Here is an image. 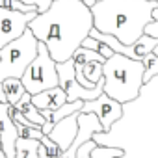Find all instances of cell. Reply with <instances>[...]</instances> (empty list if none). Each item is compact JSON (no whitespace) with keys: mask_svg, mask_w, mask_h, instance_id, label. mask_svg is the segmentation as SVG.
Wrapping results in <instances>:
<instances>
[{"mask_svg":"<svg viewBox=\"0 0 158 158\" xmlns=\"http://www.w3.org/2000/svg\"><path fill=\"white\" fill-rule=\"evenodd\" d=\"M37 41L45 43L56 63L73 58L93 30V13L82 0H52L47 11L28 24Z\"/></svg>","mask_w":158,"mask_h":158,"instance_id":"obj_1","label":"cell"},{"mask_svg":"<svg viewBox=\"0 0 158 158\" xmlns=\"http://www.w3.org/2000/svg\"><path fill=\"white\" fill-rule=\"evenodd\" d=\"M158 0H97L91 6L93 28L114 35L123 45H134L152 21Z\"/></svg>","mask_w":158,"mask_h":158,"instance_id":"obj_2","label":"cell"},{"mask_svg":"<svg viewBox=\"0 0 158 158\" xmlns=\"http://www.w3.org/2000/svg\"><path fill=\"white\" fill-rule=\"evenodd\" d=\"M143 74H145L143 61L130 60V58L115 52L102 65L104 93L110 99H114L121 104H127L139 97V91L145 84Z\"/></svg>","mask_w":158,"mask_h":158,"instance_id":"obj_3","label":"cell"},{"mask_svg":"<svg viewBox=\"0 0 158 158\" xmlns=\"http://www.w3.org/2000/svg\"><path fill=\"white\" fill-rule=\"evenodd\" d=\"M37 48L39 41L30 28L19 39L0 48V84L6 78H23L28 65L35 60Z\"/></svg>","mask_w":158,"mask_h":158,"instance_id":"obj_4","label":"cell"},{"mask_svg":"<svg viewBox=\"0 0 158 158\" xmlns=\"http://www.w3.org/2000/svg\"><path fill=\"white\" fill-rule=\"evenodd\" d=\"M23 84L26 88V93L30 95H37L41 91L52 89L60 86V78H58V63L52 60L48 48L45 47V43L39 41V48H37V56L35 60L28 65L26 73L23 74Z\"/></svg>","mask_w":158,"mask_h":158,"instance_id":"obj_5","label":"cell"},{"mask_svg":"<svg viewBox=\"0 0 158 158\" xmlns=\"http://www.w3.org/2000/svg\"><path fill=\"white\" fill-rule=\"evenodd\" d=\"M37 17V11L23 13V11H11L0 8V48H4L11 41L19 39L26 30L28 24Z\"/></svg>","mask_w":158,"mask_h":158,"instance_id":"obj_6","label":"cell"},{"mask_svg":"<svg viewBox=\"0 0 158 158\" xmlns=\"http://www.w3.org/2000/svg\"><path fill=\"white\" fill-rule=\"evenodd\" d=\"M80 114H95L99 117L101 125L104 127V134H106V132L112 130L114 123L123 117V104L110 99L106 93H102L95 101H84V106H82Z\"/></svg>","mask_w":158,"mask_h":158,"instance_id":"obj_7","label":"cell"},{"mask_svg":"<svg viewBox=\"0 0 158 158\" xmlns=\"http://www.w3.org/2000/svg\"><path fill=\"white\" fill-rule=\"evenodd\" d=\"M19 139L15 121L10 115V104L0 102V147L6 158H15V143Z\"/></svg>","mask_w":158,"mask_h":158,"instance_id":"obj_8","label":"cell"},{"mask_svg":"<svg viewBox=\"0 0 158 158\" xmlns=\"http://www.w3.org/2000/svg\"><path fill=\"white\" fill-rule=\"evenodd\" d=\"M78 114H73L69 117L60 119L54 125V128L50 130V134H48V138L54 143H58L61 151H67L73 145V141H74V138L78 134Z\"/></svg>","mask_w":158,"mask_h":158,"instance_id":"obj_9","label":"cell"},{"mask_svg":"<svg viewBox=\"0 0 158 158\" xmlns=\"http://www.w3.org/2000/svg\"><path fill=\"white\" fill-rule=\"evenodd\" d=\"M32 102L39 110H60L67 102V93L63 88H52L47 91H41L37 95H32Z\"/></svg>","mask_w":158,"mask_h":158,"instance_id":"obj_10","label":"cell"},{"mask_svg":"<svg viewBox=\"0 0 158 158\" xmlns=\"http://www.w3.org/2000/svg\"><path fill=\"white\" fill-rule=\"evenodd\" d=\"M102 65L101 61H89L86 65H74L76 67V80L80 86L93 89L97 84L102 82Z\"/></svg>","mask_w":158,"mask_h":158,"instance_id":"obj_11","label":"cell"},{"mask_svg":"<svg viewBox=\"0 0 158 158\" xmlns=\"http://www.w3.org/2000/svg\"><path fill=\"white\" fill-rule=\"evenodd\" d=\"M0 91L4 95V101L11 106H15L26 95V88H24L21 78H6V80L0 84Z\"/></svg>","mask_w":158,"mask_h":158,"instance_id":"obj_12","label":"cell"},{"mask_svg":"<svg viewBox=\"0 0 158 158\" xmlns=\"http://www.w3.org/2000/svg\"><path fill=\"white\" fill-rule=\"evenodd\" d=\"M15 108H17V110L26 117V119H30L34 125H39V127H43V125H45V117L41 115V110L32 102V95H30V93H26V95H24V97L15 104Z\"/></svg>","mask_w":158,"mask_h":158,"instance_id":"obj_13","label":"cell"},{"mask_svg":"<svg viewBox=\"0 0 158 158\" xmlns=\"http://www.w3.org/2000/svg\"><path fill=\"white\" fill-rule=\"evenodd\" d=\"M39 139H24L19 138L15 143V158H37L39 152Z\"/></svg>","mask_w":158,"mask_h":158,"instance_id":"obj_14","label":"cell"},{"mask_svg":"<svg viewBox=\"0 0 158 158\" xmlns=\"http://www.w3.org/2000/svg\"><path fill=\"white\" fill-rule=\"evenodd\" d=\"M73 61H74V65H86V63H89V61H101V63H104L106 58L101 56V54H97L95 50L78 47V48L74 50V54H73Z\"/></svg>","mask_w":158,"mask_h":158,"instance_id":"obj_15","label":"cell"},{"mask_svg":"<svg viewBox=\"0 0 158 158\" xmlns=\"http://www.w3.org/2000/svg\"><path fill=\"white\" fill-rule=\"evenodd\" d=\"M82 47L84 48H89V50H95L97 54H101V56H104L106 60L108 58H112L115 52L106 45V43H102L101 39H97V37H91V35H88L84 41H82Z\"/></svg>","mask_w":158,"mask_h":158,"instance_id":"obj_16","label":"cell"},{"mask_svg":"<svg viewBox=\"0 0 158 158\" xmlns=\"http://www.w3.org/2000/svg\"><path fill=\"white\" fill-rule=\"evenodd\" d=\"M58 78H60V88H65V84L69 80L76 78V67H74L73 58L67 60V61L58 63Z\"/></svg>","mask_w":158,"mask_h":158,"instance_id":"obj_17","label":"cell"},{"mask_svg":"<svg viewBox=\"0 0 158 158\" xmlns=\"http://www.w3.org/2000/svg\"><path fill=\"white\" fill-rule=\"evenodd\" d=\"M125 151L121 147H112V145H97L91 152V158H121Z\"/></svg>","mask_w":158,"mask_h":158,"instance_id":"obj_18","label":"cell"},{"mask_svg":"<svg viewBox=\"0 0 158 158\" xmlns=\"http://www.w3.org/2000/svg\"><path fill=\"white\" fill-rule=\"evenodd\" d=\"M143 67H145V74H143V82L147 84L149 80H152V78L158 74V56L154 54V52H151V54H147L143 60Z\"/></svg>","mask_w":158,"mask_h":158,"instance_id":"obj_19","label":"cell"},{"mask_svg":"<svg viewBox=\"0 0 158 158\" xmlns=\"http://www.w3.org/2000/svg\"><path fill=\"white\" fill-rule=\"evenodd\" d=\"M99 143H97L95 138L89 139V141H86V143H82L80 147H78V151H76V158H91V152H93V149Z\"/></svg>","mask_w":158,"mask_h":158,"instance_id":"obj_20","label":"cell"},{"mask_svg":"<svg viewBox=\"0 0 158 158\" xmlns=\"http://www.w3.org/2000/svg\"><path fill=\"white\" fill-rule=\"evenodd\" d=\"M41 143L47 147V152H48V156H50V158H58V156H60V152H61L60 145H58V143H54V141H52L48 136H43Z\"/></svg>","mask_w":158,"mask_h":158,"instance_id":"obj_21","label":"cell"},{"mask_svg":"<svg viewBox=\"0 0 158 158\" xmlns=\"http://www.w3.org/2000/svg\"><path fill=\"white\" fill-rule=\"evenodd\" d=\"M23 2H24V4H34V6H37L39 13H43V11H47V10L50 8L52 0H23Z\"/></svg>","mask_w":158,"mask_h":158,"instance_id":"obj_22","label":"cell"},{"mask_svg":"<svg viewBox=\"0 0 158 158\" xmlns=\"http://www.w3.org/2000/svg\"><path fill=\"white\" fill-rule=\"evenodd\" d=\"M145 34L151 35V37H158V21H151L145 26Z\"/></svg>","mask_w":158,"mask_h":158,"instance_id":"obj_23","label":"cell"},{"mask_svg":"<svg viewBox=\"0 0 158 158\" xmlns=\"http://www.w3.org/2000/svg\"><path fill=\"white\" fill-rule=\"evenodd\" d=\"M37 158H50V156H48V152H47V147H45L43 143L39 145V152H37Z\"/></svg>","mask_w":158,"mask_h":158,"instance_id":"obj_24","label":"cell"},{"mask_svg":"<svg viewBox=\"0 0 158 158\" xmlns=\"http://www.w3.org/2000/svg\"><path fill=\"white\" fill-rule=\"evenodd\" d=\"M0 102H6V101H4V95H2V91H0ZM6 104H8V102H6Z\"/></svg>","mask_w":158,"mask_h":158,"instance_id":"obj_25","label":"cell"},{"mask_svg":"<svg viewBox=\"0 0 158 158\" xmlns=\"http://www.w3.org/2000/svg\"><path fill=\"white\" fill-rule=\"evenodd\" d=\"M0 158H6V154H4V151H2V147H0Z\"/></svg>","mask_w":158,"mask_h":158,"instance_id":"obj_26","label":"cell"},{"mask_svg":"<svg viewBox=\"0 0 158 158\" xmlns=\"http://www.w3.org/2000/svg\"><path fill=\"white\" fill-rule=\"evenodd\" d=\"M152 52H154V54H156V56H158V47H156V48H154V50H152Z\"/></svg>","mask_w":158,"mask_h":158,"instance_id":"obj_27","label":"cell"},{"mask_svg":"<svg viewBox=\"0 0 158 158\" xmlns=\"http://www.w3.org/2000/svg\"><path fill=\"white\" fill-rule=\"evenodd\" d=\"M82 2H84V0H82Z\"/></svg>","mask_w":158,"mask_h":158,"instance_id":"obj_28","label":"cell"}]
</instances>
